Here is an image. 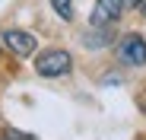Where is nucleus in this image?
Segmentation results:
<instances>
[{"label": "nucleus", "instance_id": "obj_1", "mask_svg": "<svg viewBox=\"0 0 146 140\" xmlns=\"http://www.w3.org/2000/svg\"><path fill=\"white\" fill-rule=\"evenodd\" d=\"M70 67H73V57L60 48H51V51H41L35 57V73L44 77V80H54V77H64L70 73Z\"/></svg>", "mask_w": 146, "mask_h": 140}, {"label": "nucleus", "instance_id": "obj_2", "mask_svg": "<svg viewBox=\"0 0 146 140\" xmlns=\"http://www.w3.org/2000/svg\"><path fill=\"white\" fill-rule=\"evenodd\" d=\"M117 57L124 64H133V67L146 64V41H143V35H124L117 41Z\"/></svg>", "mask_w": 146, "mask_h": 140}, {"label": "nucleus", "instance_id": "obj_3", "mask_svg": "<svg viewBox=\"0 0 146 140\" xmlns=\"http://www.w3.org/2000/svg\"><path fill=\"white\" fill-rule=\"evenodd\" d=\"M127 7V0H99V3L92 7V29H108L111 22L121 16V10Z\"/></svg>", "mask_w": 146, "mask_h": 140}, {"label": "nucleus", "instance_id": "obj_4", "mask_svg": "<svg viewBox=\"0 0 146 140\" xmlns=\"http://www.w3.org/2000/svg\"><path fill=\"white\" fill-rule=\"evenodd\" d=\"M3 45L16 54V57H29V54H35V35L32 32H22V29H7L3 32Z\"/></svg>", "mask_w": 146, "mask_h": 140}, {"label": "nucleus", "instance_id": "obj_5", "mask_svg": "<svg viewBox=\"0 0 146 140\" xmlns=\"http://www.w3.org/2000/svg\"><path fill=\"white\" fill-rule=\"evenodd\" d=\"M111 38V32L108 29H99V32H86L83 35V41H86V48H102V45Z\"/></svg>", "mask_w": 146, "mask_h": 140}, {"label": "nucleus", "instance_id": "obj_6", "mask_svg": "<svg viewBox=\"0 0 146 140\" xmlns=\"http://www.w3.org/2000/svg\"><path fill=\"white\" fill-rule=\"evenodd\" d=\"M51 7H54V13L60 19H70L73 16V0H51Z\"/></svg>", "mask_w": 146, "mask_h": 140}, {"label": "nucleus", "instance_id": "obj_7", "mask_svg": "<svg viewBox=\"0 0 146 140\" xmlns=\"http://www.w3.org/2000/svg\"><path fill=\"white\" fill-rule=\"evenodd\" d=\"M0 140H32V137H22V134H3Z\"/></svg>", "mask_w": 146, "mask_h": 140}, {"label": "nucleus", "instance_id": "obj_8", "mask_svg": "<svg viewBox=\"0 0 146 140\" xmlns=\"http://www.w3.org/2000/svg\"><path fill=\"white\" fill-rule=\"evenodd\" d=\"M127 7H143V0H127Z\"/></svg>", "mask_w": 146, "mask_h": 140}, {"label": "nucleus", "instance_id": "obj_9", "mask_svg": "<svg viewBox=\"0 0 146 140\" xmlns=\"http://www.w3.org/2000/svg\"><path fill=\"white\" fill-rule=\"evenodd\" d=\"M140 108L146 111V92H143V96H140Z\"/></svg>", "mask_w": 146, "mask_h": 140}, {"label": "nucleus", "instance_id": "obj_10", "mask_svg": "<svg viewBox=\"0 0 146 140\" xmlns=\"http://www.w3.org/2000/svg\"><path fill=\"white\" fill-rule=\"evenodd\" d=\"M140 10H143V16H146V0H143V7H140Z\"/></svg>", "mask_w": 146, "mask_h": 140}]
</instances>
